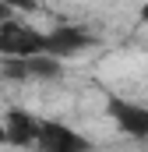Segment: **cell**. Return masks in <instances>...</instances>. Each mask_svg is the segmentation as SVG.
I'll return each mask as SVG.
<instances>
[{
	"mask_svg": "<svg viewBox=\"0 0 148 152\" xmlns=\"http://www.w3.org/2000/svg\"><path fill=\"white\" fill-rule=\"evenodd\" d=\"M42 39L46 32H39L32 25L11 18L0 25V60H25V57H36L42 53Z\"/></svg>",
	"mask_w": 148,
	"mask_h": 152,
	"instance_id": "cell-1",
	"label": "cell"
},
{
	"mask_svg": "<svg viewBox=\"0 0 148 152\" xmlns=\"http://www.w3.org/2000/svg\"><path fill=\"white\" fill-rule=\"evenodd\" d=\"M32 149L36 152H92V142L64 120H42Z\"/></svg>",
	"mask_w": 148,
	"mask_h": 152,
	"instance_id": "cell-2",
	"label": "cell"
},
{
	"mask_svg": "<svg viewBox=\"0 0 148 152\" xmlns=\"http://www.w3.org/2000/svg\"><path fill=\"white\" fill-rule=\"evenodd\" d=\"M95 46V36L81 25H57L49 28L42 39V53L46 57H57V60H67V57H81L85 50Z\"/></svg>",
	"mask_w": 148,
	"mask_h": 152,
	"instance_id": "cell-3",
	"label": "cell"
},
{
	"mask_svg": "<svg viewBox=\"0 0 148 152\" xmlns=\"http://www.w3.org/2000/svg\"><path fill=\"white\" fill-rule=\"evenodd\" d=\"M106 117H110L123 134L148 142V106L131 103L127 96H110V99H106Z\"/></svg>",
	"mask_w": 148,
	"mask_h": 152,
	"instance_id": "cell-4",
	"label": "cell"
},
{
	"mask_svg": "<svg viewBox=\"0 0 148 152\" xmlns=\"http://www.w3.org/2000/svg\"><path fill=\"white\" fill-rule=\"evenodd\" d=\"M0 75L11 78V81H53V78L64 75V60L46 57V53L25 57V60H4V71Z\"/></svg>",
	"mask_w": 148,
	"mask_h": 152,
	"instance_id": "cell-5",
	"label": "cell"
},
{
	"mask_svg": "<svg viewBox=\"0 0 148 152\" xmlns=\"http://www.w3.org/2000/svg\"><path fill=\"white\" fill-rule=\"evenodd\" d=\"M4 134H7V145H18V149H32L36 145V134H39V120L36 113H28V110H21V106H11L7 113H4Z\"/></svg>",
	"mask_w": 148,
	"mask_h": 152,
	"instance_id": "cell-6",
	"label": "cell"
},
{
	"mask_svg": "<svg viewBox=\"0 0 148 152\" xmlns=\"http://www.w3.org/2000/svg\"><path fill=\"white\" fill-rule=\"evenodd\" d=\"M11 18H14V4L0 0V25H4V21H11Z\"/></svg>",
	"mask_w": 148,
	"mask_h": 152,
	"instance_id": "cell-7",
	"label": "cell"
},
{
	"mask_svg": "<svg viewBox=\"0 0 148 152\" xmlns=\"http://www.w3.org/2000/svg\"><path fill=\"white\" fill-rule=\"evenodd\" d=\"M0 145H7V134H4V124H0Z\"/></svg>",
	"mask_w": 148,
	"mask_h": 152,
	"instance_id": "cell-8",
	"label": "cell"
},
{
	"mask_svg": "<svg viewBox=\"0 0 148 152\" xmlns=\"http://www.w3.org/2000/svg\"><path fill=\"white\" fill-rule=\"evenodd\" d=\"M141 18H145V21H148V4H145V7H141Z\"/></svg>",
	"mask_w": 148,
	"mask_h": 152,
	"instance_id": "cell-9",
	"label": "cell"
},
{
	"mask_svg": "<svg viewBox=\"0 0 148 152\" xmlns=\"http://www.w3.org/2000/svg\"><path fill=\"white\" fill-rule=\"evenodd\" d=\"M7 4H25V0H7Z\"/></svg>",
	"mask_w": 148,
	"mask_h": 152,
	"instance_id": "cell-10",
	"label": "cell"
}]
</instances>
